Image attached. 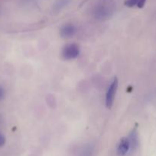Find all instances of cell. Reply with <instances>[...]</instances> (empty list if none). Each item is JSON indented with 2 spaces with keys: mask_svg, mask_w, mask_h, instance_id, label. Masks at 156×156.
<instances>
[{
  "mask_svg": "<svg viewBox=\"0 0 156 156\" xmlns=\"http://www.w3.org/2000/svg\"><path fill=\"white\" fill-rule=\"evenodd\" d=\"M96 19L106 20L110 18L113 14V5L111 0H102L96 5L93 11Z\"/></svg>",
  "mask_w": 156,
  "mask_h": 156,
  "instance_id": "cell-1",
  "label": "cell"
},
{
  "mask_svg": "<svg viewBox=\"0 0 156 156\" xmlns=\"http://www.w3.org/2000/svg\"><path fill=\"white\" fill-rule=\"evenodd\" d=\"M80 54L79 46L76 44H69L63 48L61 55L66 60H72L78 57Z\"/></svg>",
  "mask_w": 156,
  "mask_h": 156,
  "instance_id": "cell-2",
  "label": "cell"
},
{
  "mask_svg": "<svg viewBox=\"0 0 156 156\" xmlns=\"http://www.w3.org/2000/svg\"><path fill=\"white\" fill-rule=\"evenodd\" d=\"M118 88V79L115 77L113 82L110 83L108 89H107L106 94V106L108 109L113 107V102H114L115 96H116V90Z\"/></svg>",
  "mask_w": 156,
  "mask_h": 156,
  "instance_id": "cell-3",
  "label": "cell"
},
{
  "mask_svg": "<svg viewBox=\"0 0 156 156\" xmlns=\"http://www.w3.org/2000/svg\"><path fill=\"white\" fill-rule=\"evenodd\" d=\"M130 150V144L127 137H122L118 144L117 154L119 156H124L126 155Z\"/></svg>",
  "mask_w": 156,
  "mask_h": 156,
  "instance_id": "cell-4",
  "label": "cell"
},
{
  "mask_svg": "<svg viewBox=\"0 0 156 156\" xmlns=\"http://www.w3.org/2000/svg\"><path fill=\"white\" fill-rule=\"evenodd\" d=\"M76 33V27L72 24H66L61 27L60 34L63 38H70Z\"/></svg>",
  "mask_w": 156,
  "mask_h": 156,
  "instance_id": "cell-5",
  "label": "cell"
},
{
  "mask_svg": "<svg viewBox=\"0 0 156 156\" xmlns=\"http://www.w3.org/2000/svg\"><path fill=\"white\" fill-rule=\"evenodd\" d=\"M127 138H128V141H129L130 150L133 152L139 146V135H138L137 129L134 128V129H132V131L130 132L129 135H128Z\"/></svg>",
  "mask_w": 156,
  "mask_h": 156,
  "instance_id": "cell-6",
  "label": "cell"
},
{
  "mask_svg": "<svg viewBox=\"0 0 156 156\" xmlns=\"http://www.w3.org/2000/svg\"><path fill=\"white\" fill-rule=\"evenodd\" d=\"M145 2H146V0H125V5L127 7L132 8L135 6H137L138 8L141 9V8L144 7Z\"/></svg>",
  "mask_w": 156,
  "mask_h": 156,
  "instance_id": "cell-7",
  "label": "cell"
},
{
  "mask_svg": "<svg viewBox=\"0 0 156 156\" xmlns=\"http://www.w3.org/2000/svg\"><path fill=\"white\" fill-rule=\"evenodd\" d=\"M71 0H56L54 5V10L56 12H59L61 9H64L67 6Z\"/></svg>",
  "mask_w": 156,
  "mask_h": 156,
  "instance_id": "cell-8",
  "label": "cell"
},
{
  "mask_svg": "<svg viewBox=\"0 0 156 156\" xmlns=\"http://www.w3.org/2000/svg\"><path fill=\"white\" fill-rule=\"evenodd\" d=\"M5 143H6V137L2 134L0 133V147L4 146Z\"/></svg>",
  "mask_w": 156,
  "mask_h": 156,
  "instance_id": "cell-9",
  "label": "cell"
},
{
  "mask_svg": "<svg viewBox=\"0 0 156 156\" xmlns=\"http://www.w3.org/2000/svg\"><path fill=\"white\" fill-rule=\"evenodd\" d=\"M5 97V90L2 86H0V101L2 100Z\"/></svg>",
  "mask_w": 156,
  "mask_h": 156,
  "instance_id": "cell-10",
  "label": "cell"
}]
</instances>
